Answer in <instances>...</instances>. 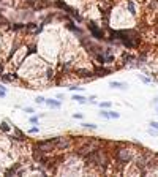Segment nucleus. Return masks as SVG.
<instances>
[{"mask_svg": "<svg viewBox=\"0 0 158 177\" xmlns=\"http://www.w3.org/2000/svg\"><path fill=\"white\" fill-rule=\"evenodd\" d=\"M36 147L40 149V152H49L54 150V141H44V142H38Z\"/></svg>", "mask_w": 158, "mask_h": 177, "instance_id": "1", "label": "nucleus"}, {"mask_svg": "<svg viewBox=\"0 0 158 177\" xmlns=\"http://www.w3.org/2000/svg\"><path fill=\"white\" fill-rule=\"evenodd\" d=\"M89 28L92 30V33L95 35V38H103V32H101L98 27H95L93 24H90V25H89Z\"/></svg>", "mask_w": 158, "mask_h": 177, "instance_id": "2", "label": "nucleus"}, {"mask_svg": "<svg viewBox=\"0 0 158 177\" xmlns=\"http://www.w3.org/2000/svg\"><path fill=\"white\" fill-rule=\"evenodd\" d=\"M111 87H112V89H127V82L114 81V82H111Z\"/></svg>", "mask_w": 158, "mask_h": 177, "instance_id": "3", "label": "nucleus"}, {"mask_svg": "<svg viewBox=\"0 0 158 177\" xmlns=\"http://www.w3.org/2000/svg\"><path fill=\"white\" fill-rule=\"evenodd\" d=\"M97 73H98V76H108V74L111 73V70H109V68H98Z\"/></svg>", "mask_w": 158, "mask_h": 177, "instance_id": "4", "label": "nucleus"}, {"mask_svg": "<svg viewBox=\"0 0 158 177\" xmlns=\"http://www.w3.org/2000/svg\"><path fill=\"white\" fill-rule=\"evenodd\" d=\"M46 103L51 108H60V101H57V100H46Z\"/></svg>", "mask_w": 158, "mask_h": 177, "instance_id": "5", "label": "nucleus"}, {"mask_svg": "<svg viewBox=\"0 0 158 177\" xmlns=\"http://www.w3.org/2000/svg\"><path fill=\"white\" fill-rule=\"evenodd\" d=\"M120 158L130 160V150H120Z\"/></svg>", "mask_w": 158, "mask_h": 177, "instance_id": "6", "label": "nucleus"}, {"mask_svg": "<svg viewBox=\"0 0 158 177\" xmlns=\"http://www.w3.org/2000/svg\"><path fill=\"white\" fill-rule=\"evenodd\" d=\"M73 100H74V101H78V103H81V104H82V103H85V98H84L82 95H74V97H73Z\"/></svg>", "mask_w": 158, "mask_h": 177, "instance_id": "7", "label": "nucleus"}, {"mask_svg": "<svg viewBox=\"0 0 158 177\" xmlns=\"http://www.w3.org/2000/svg\"><path fill=\"white\" fill-rule=\"evenodd\" d=\"M119 112H114V111H109V119H119Z\"/></svg>", "mask_w": 158, "mask_h": 177, "instance_id": "8", "label": "nucleus"}, {"mask_svg": "<svg viewBox=\"0 0 158 177\" xmlns=\"http://www.w3.org/2000/svg\"><path fill=\"white\" fill-rule=\"evenodd\" d=\"M100 116H101L103 119H109V111H104V109H103V111L100 112Z\"/></svg>", "mask_w": 158, "mask_h": 177, "instance_id": "9", "label": "nucleus"}, {"mask_svg": "<svg viewBox=\"0 0 158 177\" xmlns=\"http://www.w3.org/2000/svg\"><path fill=\"white\" fill-rule=\"evenodd\" d=\"M82 127H85V128H92V130H95V128H97V125H95V123H82Z\"/></svg>", "mask_w": 158, "mask_h": 177, "instance_id": "10", "label": "nucleus"}, {"mask_svg": "<svg viewBox=\"0 0 158 177\" xmlns=\"http://www.w3.org/2000/svg\"><path fill=\"white\" fill-rule=\"evenodd\" d=\"M35 101H36V103H46V98H43V97H36Z\"/></svg>", "mask_w": 158, "mask_h": 177, "instance_id": "11", "label": "nucleus"}, {"mask_svg": "<svg viewBox=\"0 0 158 177\" xmlns=\"http://www.w3.org/2000/svg\"><path fill=\"white\" fill-rule=\"evenodd\" d=\"M0 128H2V131H8V125H6V122H2Z\"/></svg>", "mask_w": 158, "mask_h": 177, "instance_id": "12", "label": "nucleus"}, {"mask_svg": "<svg viewBox=\"0 0 158 177\" xmlns=\"http://www.w3.org/2000/svg\"><path fill=\"white\" fill-rule=\"evenodd\" d=\"M149 135H152V136H158V130H155V128L149 130Z\"/></svg>", "mask_w": 158, "mask_h": 177, "instance_id": "13", "label": "nucleus"}, {"mask_svg": "<svg viewBox=\"0 0 158 177\" xmlns=\"http://www.w3.org/2000/svg\"><path fill=\"white\" fill-rule=\"evenodd\" d=\"M139 79H141V81H142V82H146V84H149V82H150V79H149V78H144V76H142V74H141V76H139Z\"/></svg>", "mask_w": 158, "mask_h": 177, "instance_id": "14", "label": "nucleus"}, {"mask_svg": "<svg viewBox=\"0 0 158 177\" xmlns=\"http://www.w3.org/2000/svg\"><path fill=\"white\" fill-rule=\"evenodd\" d=\"M100 106H101V108L104 109V108H109V106H111V103H109V101H104V103H101Z\"/></svg>", "mask_w": 158, "mask_h": 177, "instance_id": "15", "label": "nucleus"}, {"mask_svg": "<svg viewBox=\"0 0 158 177\" xmlns=\"http://www.w3.org/2000/svg\"><path fill=\"white\" fill-rule=\"evenodd\" d=\"M5 95H6V90H5L3 87H0V98H3Z\"/></svg>", "mask_w": 158, "mask_h": 177, "instance_id": "16", "label": "nucleus"}, {"mask_svg": "<svg viewBox=\"0 0 158 177\" xmlns=\"http://www.w3.org/2000/svg\"><path fill=\"white\" fill-rule=\"evenodd\" d=\"M128 8H130V11H131V13H133V14H135V5H133V3H131V2H130V3H128Z\"/></svg>", "mask_w": 158, "mask_h": 177, "instance_id": "17", "label": "nucleus"}, {"mask_svg": "<svg viewBox=\"0 0 158 177\" xmlns=\"http://www.w3.org/2000/svg\"><path fill=\"white\" fill-rule=\"evenodd\" d=\"M150 127L155 128V130H158V122H150Z\"/></svg>", "mask_w": 158, "mask_h": 177, "instance_id": "18", "label": "nucleus"}, {"mask_svg": "<svg viewBox=\"0 0 158 177\" xmlns=\"http://www.w3.org/2000/svg\"><path fill=\"white\" fill-rule=\"evenodd\" d=\"M30 122H32V123H36V122H38V117H32Z\"/></svg>", "mask_w": 158, "mask_h": 177, "instance_id": "19", "label": "nucleus"}, {"mask_svg": "<svg viewBox=\"0 0 158 177\" xmlns=\"http://www.w3.org/2000/svg\"><path fill=\"white\" fill-rule=\"evenodd\" d=\"M24 111H25V112H28V114H30V112H33V109H32V108H25Z\"/></svg>", "mask_w": 158, "mask_h": 177, "instance_id": "20", "label": "nucleus"}, {"mask_svg": "<svg viewBox=\"0 0 158 177\" xmlns=\"http://www.w3.org/2000/svg\"><path fill=\"white\" fill-rule=\"evenodd\" d=\"M0 74H2V66H0Z\"/></svg>", "mask_w": 158, "mask_h": 177, "instance_id": "21", "label": "nucleus"}, {"mask_svg": "<svg viewBox=\"0 0 158 177\" xmlns=\"http://www.w3.org/2000/svg\"><path fill=\"white\" fill-rule=\"evenodd\" d=\"M157 111H158V108H157Z\"/></svg>", "mask_w": 158, "mask_h": 177, "instance_id": "22", "label": "nucleus"}]
</instances>
